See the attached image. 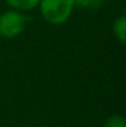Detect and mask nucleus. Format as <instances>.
Masks as SVG:
<instances>
[{"label":"nucleus","instance_id":"f257e3e1","mask_svg":"<svg viewBox=\"0 0 126 127\" xmlns=\"http://www.w3.org/2000/svg\"><path fill=\"white\" fill-rule=\"evenodd\" d=\"M39 5L44 21L51 25H62L71 17L74 0H40Z\"/></svg>","mask_w":126,"mask_h":127},{"label":"nucleus","instance_id":"f03ea898","mask_svg":"<svg viewBox=\"0 0 126 127\" xmlns=\"http://www.w3.org/2000/svg\"><path fill=\"white\" fill-rule=\"evenodd\" d=\"M26 16L17 10H7L0 15V36L14 40L20 36L26 26Z\"/></svg>","mask_w":126,"mask_h":127},{"label":"nucleus","instance_id":"7ed1b4c3","mask_svg":"<svg viewBox=\"0 0 126 127\" xmlns=\"http://www.w3.org/2000/svg\"><path fill=\"white\" fill-rule=\"evenodd\" d=\"M113 33L114 37L121 43H126V16L125 15H120L113 24Z\"/></svg>","mask_w":126,"mask_h":127},{"label":"nucleus","instance_id":"20e7f679","mask_svg":"<svg viewBox=\"0 0 126 127\" xmlns=\"http://www.w3.org/2000/svg\"><path fill=\"white\" fill-rule=\"evenodd\" d=\"M5 2L9 6H11L14 10L30 11V10H34L40 4V0H5Z\"/></svg>","mask_w":126,"mask_h":127},{"label":"nucleus","instance_id":"39448f33","mask_svg":"<svg viewBox=\"0 0 126 127\" xmlns=\"http://www.w3.org/2000/svg\"><path fill=\"white\" fill-rule=\"evenodd\" d=\"M104 0H74V6L88 10H98L103 6Z\"/></svg>","mask_w":126,"mask_h":127},{"label":"nucleus","instance_id":"423d86ee","mask_svg":"<svg viewBox=\"0 0 126 127\" xmlns=\"http://www.w3.org/2000/svg\"><path fill=\"white\" fill-rule=\"evenodd\" d=\"M104 127H126V120L123 115H111L105 121Z\"/></svg>","mask_w":126,"mask_h":127}]
</instances>
